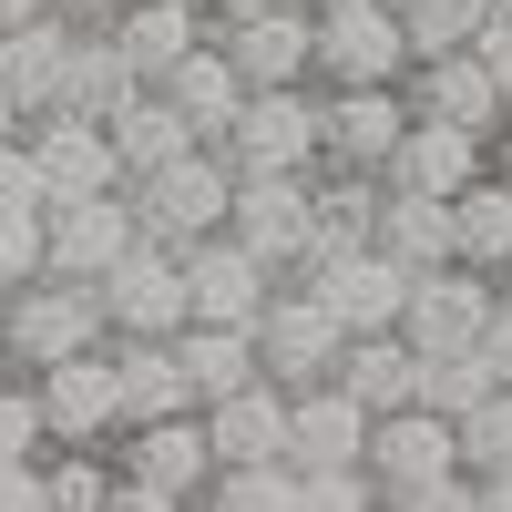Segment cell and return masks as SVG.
<instances>
[{
    "mask_svg": "<svg viewBox=\"0 0 512 512\" xmlns=\"http://www.w3.org/2000/svg\"><path fill=\"white\" fill-rule=\"evenodd\" d=\"M0 369H11V359H0Z\"/></svg>",
    "mask_w": 512,
    "mask_h": 512,
    "instance_id": "obj_50",
    "label": "cell"
},
{
    "mask_svg": "<svg viewBox=\"0 0 512 512\" xmlns=\"http://www.w3.org/2000/svg\"><path fill=\"white\" fill-rule=\"evenodd\" d=\"M103 338H113V308H103L93 277H52V267H41L31 287L0 297V359H11V369L82 359V349H103Z\"/></svg>",
    "mask_w": 512,
    "mask_h": 512,
    "instance_id": "obj_2",
    "label": "cell"
},
{
    "mask_svg": "<svg viewBox=\"0 0 512 512\" xmlns=\"http://www.w3.org/2000/svg\"><path fill=\"white\" fill-rule=\"evenodd\" d=\"M226 226L267 256L277 277H297L318 256V164H308V175H246V164H236V216Z\"/></svg>",
    "mask_w": 512,
    "mask_h": 512,
    "instance_id": "obj_6",
    "label": "cell"
},
{
    "mask_svg": "<svg viewBox=\"0 0 512 512\" xmlns=\"http://www.w3.org/2000/svg\"><path fill=\"white\" fill-rule=\"evenodd\" d=\"M205 502H226V512H297L308 492H297V461H216Z\"/></svg>",
    "mask_w": 512,
    "mask_h": 512,
    "instance_id": "obj_31",
    "label": "cell"
},
{
    "mask_svg": "<svg viewBox=\"0 0 512 512\" xmlns=\"http://www.w3.org/2000/svg\"><path fill=\"white\" fill-rule=\"evenodd\" d=\"M318 11H349V0H318Z\"/></svg>",
    "mask_w": 512,
    "mask_h": 512,
    "instance_id": "obj_47",
    "label": "cell"
},
{
    "mask_svg": "<svg viewBox=\"0 0 512 512\" xmlns=\"http://www.w3.org/2000/svg\"><path fill=\"white\" fill-rule=\"evenodd\" d=\"M482 502H502V512H512V472H482Z\"/></svg>",
    "mask_w": 512,
    "mask_h": 512,
    "instance_id": "obj_44",
    "label": "cell"
},
{
    "mask_svg": "<svg viewBox=\"0 0 512 512\" xmlns=\"http://www.w3.org/2000/svg\"><path fill=\"white\" fill-rule=\"evenodd\" d=\"M134 216H144V236H164V246L216 236V226L236 216V154H226V144H185L175 164L134 175Z\"/></svg>",
    "mask_w": 512,
    "mask_h": 512,
    "instance_id": "obj_3",
    "label": "cell"
},
{
    "mask_svg": "<svg viewBox=\"0 0 512 512\" xmlns=\"http://www.w3.org/2000/svg\"><path fill=\"white\" fill-rule=\"evenodd\" d=\"M256 11H287V0H216V21H256Z\"/></svg>",
    "mask_w": 512,
    "mask_h": 512,
    "instance_id": "obj_42",
    "label": "cell"
},
{
    "mask_svg": "<svg viewBox=\"0 0 512 512\" xmlns=\"http://www.w3.org/2000/svg\"><path fill=\"white\" fill-rule=\"evenodd\" d=\"M492 277H502V297H512V256H502V267H492Z\"/></svg>",
    "mask_w": 512,
    "mask_h": 512,
    "instance_id": "obj_46",
    "label": "cell"
},
{
    "mask_svg": "<svg viewBox=\"0 0 512 512\" xmlns=\"http://www.w3.org/2000/svg\"><path fill=\"white\" fill-rule=\"evenodd\" d=\"M482 62L512 82V0H502V11H492V31H482Z\"/></svg>",
    "mask_w": 512,
    "mask_h": 512,
    "instance_id": "obj_39",
    "label": "cell"
},
{
    "mask_svg": "<svg viewBox=\"0 0 512 512\" xmlns=\"http://www.w3.org/2000/svg\"><path fill=\"white\" fill-rule=\"evenodd\" d=\"M175 349H185V369H195V400H226V390H246V379H267L256 328H226V318H185Z\"/></svg>",
    "mask_w": 512,
    "mask_h": 512,
    "instance_id": "obj_27",
    "label": "cell"
},
{
    "mask_svg": "<svg viewBox=\"0 0 512 512\" xmlns=\"http://www.w3.org/2000/svg\"><path fill=\"white\" fill-rule=\"evenodd\" d=\"M502 0H400V21H410V52H461V41H482L492 31Z\"/></svg>",
    "mask_w": 512,
    "mask_h": 512,
    "instance_id": "obj_32",
    "label": "cell"
},
{
    "mask_svg": "<svg viewBox=\"0 0 512 512\" xmlns=\"http://www.w3.org/2000/svg\"><path fill=\"white\" fill-rule=\"evenodd\" d=\"M11 134H31V113L11 103V82H0V144H11Z\"/></svg>",
    "mask_w": 512,
    "mask_h": 512,
    "instance_id": "obj_41",
    "label": "cell"
},
{
    "mask_svg": "<svg viewBox=\"0 0 512 512\" xmlns=\"http://www.w3.org/2000/svg\"><path fill=\"white\" fill-rule=\"evenodd\" d=\"M482 359H492V379L512 390V297H502V308H492V328H482Z\"/></svg>",
    "mask_w": 512,
    "mask_h": 512,
    "instance_id": "obj_38",
    "label": "cell"
},
{
    "mask_svg": "<svg viewBox=\"0 0 512 512\" xmlns=\"http://www.w3.org/2000/svg\"><path fill=\"white\" fill-rule=\"evenodd\" d=\"M62 11H72L82 31H113V21H123V0H62Z\"/></svg>",
    "mask_w": 512,
    "mask_h": 512,
    "instance_id": "obj_40",
    "label": "cell"
},
{
    "mask_svg": "<svg viewBox=\"0 0 512 512\" xmlns=\"http://www.w3.org/2000/svg\"><path fill=\"white\" fill-rule=\"evenodd\" d=\"M31 154H41V175H52V205H62V195H113V185H134L103 113H31Z\"/></svg>",
    "mask_w": 512,
    "mask_h": 512,
    "instance_id": "obj_14",
    "label": "cell"
},
{
    "mask_svg": "<svg viewBox=\"0 0 512 512\" xmlns=\"http://www.w3.org/2000/svg\"><path fill=\"white\" fill-rule=\"evenodd\" d=\"M113 41H123V62H134L144 82H164L195 41H216V11H205V0H123Z\"/></svg>",
    "mask_w": 512,
    "mask_h": 512,
    "instance_id": "obj_21",
    "label": "cell"
},
{
    "mask_svg": "<svg viewBox=\"0 0 512 512\" xmlns=\"http://www.w3.org/2000/svg\"><path fill=\"white\" fill-rule=\"evenodd\" d=\"M41 11H62V0H0V21H41Z\"/></svg>",
    "mask_w": 512,
    "mask_h": 512,
    "instance_id": "obj_43",
    "label": "cell"
},
{
    "mask_svg": "<svg viewBox=\"0 0 512 512\" xmlns=\"http://www.w3.org/2000/svg\"><path fill=\"white\" fill-rule=\"evenodd\" d=\"M226 154L246 164V175H308V164H328V123H318V82H256Z\"/></svg>",
    "mask_w": 512,
    "mask_h": 512,
    "instance_id": "obj_4",
    "label": "cell"
},
{
    "mask_svg": "<svg viewBox=\"0 0 512 512\" xmlns=\"http://www.w3.org/2000/svg\"><path fill=\"white\" fill-rule=\"evenodd\" d=\"M369 472H379V492H390V482L461 472V420H451V410H431V400L379 410V420H369Z\"/></svg>",
    "mask_w": 512,
    "mask_h": 512,
    "instance_id": "obj_17",
    "label": "cell"
},
{
    "mask_svg": "<svg viewBox=\"0 0 512 512\" xmlns=\"http://www.w3.org/2000/svg\"><path fill=\"white\" fill-rule=\"evenodd\" d=\"M103 123H113V144H123V175H154V164H175L185 144H205L195 123H185V103L164 93V82H144V93H123V103H113Z\"/></svg>",
    "mask_w": 512,
    "mask_h": 512,
    "instance_id": "obj_26",
    "label": "cell"
},
{
    "mask_svg": "<svg viewBox=\"0 0 512 512\" xmlns=\"http://www.w3.org/2000/svg\"><path fill=\"white\" fill-rule=\"evenodd\" d=\"M164 93L185 103V123H195L205 144H226V134H236V113H246V93H256V82L236 72V52H226V41H195V52H185L175 72H164Z\"/></svg>",
    "mask_w": 512,
    "mask_h": 512,
    "instance_id": "obj_24",
    "label": "cell"
},
{
    "mask_svg": "<svg viewBox=\"0 0 512 512\" xmlns=\"http://www.w3.org/2000/svg\"><path fill=\"white\" fill-rule=\"evenodd\" d=\"M41 267H52V236H41V216H0V297L31 287Z\"/></svg>",
    "mask_w": 512,
    "mask_h": 512,
    "instance_id": "obj_36",
    "label": "cell"
},
{
    "mask_svg": "<svg viewBox=\"0 0 512 512\" xmlns=\"http://www.w3.org/2000/svg\"><path fill=\"white\" fill-rule=\"evenodd\" d=\"M113 461H123L113 512H185V502H205V482H216V431H205V410L123 420V431H113Z\"/></svg>",
    "mask_w": 512,
    "mask_h": 512,
    "instance_id": "obj_1",
    "label": "cell"
},
{
    "mask_svg": "<svg viewBox=\"0 0 512 512\" xmlns=\"http://www.w3.org/2000/svg\"><path fill=\"white\" fill-rule=\"evenodd\" d=\"M216 41L236 52L246 82H318V0H287V11H256V21H216Z\"/></svg>",
    "mask_w": 512,
    "mask_h": 512,
    "instance_id": "obj_18",
    "label": "cell"
},
{
    "mask_svg": "<svg viewBox=\"0 0 512 512\" xmlns=\"http://www.w3.org/2000/svg\"><path fill=\"white\" fill-rule=\"evenodd\" d=\"M0 31H11V21H0Z\"/></svg>",
    "mask_w": 512,
    "mask_h": 512,
    "instance_id": "obj_49",
    "label": "cell"
},
{
    "mask_svg": "<svg viewBox=\"0 0 512 512\" xmlns=\"http://www.w3.org/2000/svg\"><path fill=\"white\" fill-rule=\"evenodd\" d=\"M103 308H113V328H134V338H175L185 318H195V277H185V246H164V236H144L123 267L103 277Z\"/></svg>",
    "mask_w": 512,
    "mask_h": 512,
    "instance_id": "obj_12",
    "label": "cell"
},
{
    "mask_svg": "<svg viewBox=\"0 0 512 512\" xmlns=\"http://www.w3.org/2000/svg\"><path fill=\"white\" fill-rule=\"evenodd\" d=\"M0 216H52V175H41L31 134H11V144H0Z\"/></svg>",
    "mask_w": 512,
    "mask_h": 512,
    "instance_id": "obj_35",
    "label": "cell"
},
{
    "mask_svg": "<svg viewBox=\"0 0 512 512\" xmlns=\"http://www.w3.org/2000/svg\"><path fill=\"white\" fill-rule=\"evenodd\" d=\"M461 472H512V390H482L472 410H461Z\"/></svg>",
    "mask_w": 512,
    "mask_h": 512,
    "instance_id": "obj_33",
    "label": "cell"
},
{
    "mask_svg": "<svg viewBox=\"0 0 512 512\" xmlns=\"http://www.w3.org/2000/svg\"><path fill=\"white\" fill-rule=\"evenodd\" d=\"M410 113L502 144V134H512V82L482 62V41H461V52H420V62H410Z\"/></svg>",
    "mask_w": 512,
    "mask_h": 512,
    "instance_id": "obj_8",
    "label": "cell"
},
{
    "mask_svg": "<svg viewBox=\"0 0 512 512\" xmlns=\"http://www.w3.org/2000/svg\"><path fill=\"white\" fill-rule=\"evenodd\" d=\"M72 52H82V21H72V11L11 21V31H0V82H11V103H21V113H62Z\"/></svg>",
    "mask_w": 512,
    "mask_h": 512,
    "instance_id": "obj_16",
    "label": "cell"
},
{
    "mask_svg": "<svg viewBox=\"0 0 512 512\" xmlns=\"http://www.w3.org/2000/svg\"><path fill=\"white\" fill-rule=\"evenodd\" d=\"M123 93H144V72L123 62V41H113V31H82V52H72V93H62V113H113Z\"/></svg>",
    "mask_w": 512,
    "mask_h": 512,
    "instance_id": "obj_29",
    "label": "cell"
},
{
    "mask_svg": "<svg viewBox=\"0 0 512 512\" xmlns=\"http://www.w3.org/2000/svg\"><path fill=\"white\" fill-rule=\"evenodd\" d=\"M492 175H502V185H512V134H502V144H492Z\"/></svg>",
    "mask_w": 512,
    "mask_h": 512,
    "instance_id": "obj_45",
    "label": "cell"
},
{
    "mask_svg": "<svg viewBox=\"0 0 512 512\" xmlns=\"http://www.w3.org/2000/svg\"><path fill=\"white\" fill-rule=\"evenodd\" d=\"M318 123H328V164L390 175V154L410 134V82H318Z\"/></svg>",
    "mask_w": 512,
    "mask_h": 512,
    "instance_id": "obj_11",
    "label": "cell"
},
{
    "mask_svg": "<svg viewBox=\"0 0 512 512\" xmlns=\"http://www.w3.org/2000/svg\"><path fill=\"white\" fill-rule=\"evenodd\" d=\"M205 11H216V0H205Z\"/></svg>",
    "mask_w": 512,
    "mask_h": 512,
    "instance_id": "obj_48",
    "label": "cell"
},
{
    "mask_svg": "<svg viewBox=\"0 0 512 512\" xmlns=\"http://www.w3.org/2000/svg\"><path fill=\"white\" fill-rule=\"evenodd\" d=\"M420 369H431V359H420L410 349V328H349V349H338V390H359L369 410H400V400H420Z\"/></svg>",
    "mask_w": 512,
    "mask_h": 512,
    "instance_id": "obj_25",
    "label": "cell"
},
{
    "mask_svg": "<svg viewBox=\"0 0 512 512\" xmlns=\"http://www.w3.org/2000/svg\"><path fill=\"white\" fill-rule=\"evenodd\" d=\"M451 226H461V256H472V267H502V256H512V185L502 175L461 185L451 195Z\"/></svg>",
    "mask_w": 512,
    "mask_h": 512,
    "instance_id": "obj_30",
    "label": "cell"
},
{
    "mask_svg": "<svg viewBox=\"0 0 512 512\" xmlns=\"http://www.w3.org/2000/svg\"><path fill=\"white\" fill-rule=\"evenodd\" d=\"M492 175V134H461V123H431V113H410V134L390 154V185L410 195H461V185H482Z\"/></svg>",
    "mask_w": 512,
    "mask_h": 512,
    "instance_id": "obj_20",
    "label": "cell"
},
{
    "mask_svg": "<svg viewBox=\"0 0 512 512\" xmlns=\"http://www.w3.org/2000/svg\"><path fill=\"white\" fill-rule=\"evenodd\" d=\"M0 512H52V472H41V451H0Z\"/></svg>",
    "mask_w": 512,
    "mask_h": 512,
    "instance_id": "obj_37",
    "label": "cell"
},
{
    "mask_svg": "<svg viewBox=\"0 0 512 512\" xmlns=\"http://www.w3.org/2000/svg\"><path fill=\"white\" fill-rule=\"evenodd\" d=\"M379 246H390L400 267H451V256H461L451 195H410V185H390V205H379Z\"/></svg>",
    "mask_w": 512,
    "mask_h": 512,
    "instance_id": "obj_28",
    "label": "cell"
},
{
    "mask_svg": "<svg viewBox=\"0 0 512 512\" xmlns=\"http://www.w3.org/2000/svg\"><path fill=\"white\" fill-rule=\"evenodd\" d=\"M482 390H502V379H492V359H482V349H451V359H431V369H420V400H431V410H451V420L472 410Z\"/></svg>",
    "mask_w": 512,
    "mask_h": 512,
    "instance_id": "obj_34",
    "label": "cell"
},
{
    "mask_svg": "<svg viewBox=\"0 0 512 512\" xmlns=\"http://www.w3.org/2000/svg\"><path fill=\"white\" fill-rule=\"evenodd\" d=\"M41 379V410H52V441H113L123 431V379H113V338L82 359H52L31 369Z\"/></svg>",
    "mask_w": 512,
    "mask_h": 512,
    "instance_id": "obj_15",
    "label": "cell"
},
{
    "mask_svg": "<svg viewBox=\"0 0 512 512\" xmlns=\"http://www.w3.org/2000/svg\"><path fill=\"white\" fill-rule=\"evenodd\" d=\"M113 379H123V420L205 410V400H195V369H185L175 338H134V328H113Z\"/></svg>",
    "mask_w": 512,
    "mask_h": 512,
    "instance_id": "obj_22",
    "label": "cell"
},
{
    "mask_svg": "<svg viewBox=\"0 0 512 512\" xmlns=\"http://www.w3.org/2000/svg\"><path fill=\"white\" fill-rule=\"evenodd\" d=\"M256 349H267V379H277V390H308V379L338 369V349H349V318H338L308 277H277L267 318H256Z\"/></svg>",
    "mask_w": 512,
    "mask_h": 512,
    "instance_id": "obj_5",
    "label": "cell"
},
{
    "mask_svg": "<svg viewBox=\"0 0 512 512\" xmlns=\"http://www.w3.org/2000/svg\"><path fill=\"white\" fill-rule=\"evenodd\" d=\"M297 277H308L349 328H400V318H410V277H420V267H400L379 236H359V246H318Z\"/></svg>",
    "mask_w": 512,
    "mask_h": 512,
    "instance_id": "obj_7",
    "label": "cell"
},
{
    "mask_svg": "<svg viewBox=\"0 0 512 512\" xmlns=\"http://www.w3.org/2000/svg\"><path fill=\"white\" fill-rule=\"evenodd\" d=\"M410 21L400 0H349V11H318V82H410Z\"/></svg>",
    "mask_w": 512,
    "mask_h": 512,
    "instance_id": "obj_10",
    "label": "cell"
},
{
    "mask_svg": "<svg viewBox=\"0 0 512 512\" xmlns=\"http://www.w3.org/2000/svg\"><path fill=\"white\" fill-rule=\"evenodd\" d=\"M369 400L359 390H338V379H308L287 410V461L297 472H328V461H369Z\"/></svg>",
    "mask_w": 512,
    "mask_h": 512,
    "instance_id": "obj_19",
    "label": "cell"
},
{
    "mask_svg": "<svg viewBox=\"0 0 512 512\" xmlns=\"http://www.w3.org/2000/svg\"><path fill=\"white\" fill-rule=\"evenodd\" d=\"M287 410H297V390H277V379H246V390L205 400L216 461H287Z\"/></svg>",
    "mask_w": 512,
    "mask_h": 512,
    "instance_id": "obj_23",
    "label": "cell"
},
{
    "mask_svg": "<svg viewBox=\"0 0 512 512\" xmlns=\"http://www.w3.org/2000/svg\"><path fill=\"white\" fill-rule=\"evenodd\" d=\"M185 277H195V318H226V328H256V318H267V297H277V267H267L236 226L195 236V246H185Z\"/></svg>",
    "mask_w": 512,
    "mask_h": 512,
    "instance_id": "obj_13",
    "label": "cell"
},
{
    "mask_svg": "<svg viewBox=\"0 0 512 512\" xmlns=\"http://www.w3.org/2000/svg\"><path fill=\"white\" fill-rule=\"evenodd\" d=\"M41 236H52V277H113L123 256L144 246V216H134V185H113V195H62L52 216H41Z\"/></svg>",
    "mask_w": 512,
    "mask_h": 512,
    "instance_id": "obj_9",
    "label": "cell"
}]
</instances>
